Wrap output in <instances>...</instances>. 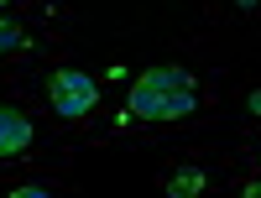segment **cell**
<instances>
[{"mask_svg": "<svg viewBox=\"0 0 261 198\" xmlns=\"http://www.w3.org/2000/svg\"><path fill=\"white\" fill-rule=\"evenodd\" d=\"M193 115V73L183 68H146L130 89L120 120H183Z\"/></svg>", "mask_w": 261, "mask_h": 198, "instance_id": "1", "label": "cell"}, {"mask_svg": "<svg viewBox=\"0 0 261 198\" xmlns=\"http://www.w3.org/2000/svg\"><path fill=\"white\" fill-rule=\"evenodd\" d=\"M21 47H27V32H21L16 21L0 16V52H21Z\"/></svg>", "mask_w": 261, "mask_h": 198, "instance_id": "5", "label": "cell"}, {"mask_svg": "<svg viewBox=\"0 0 261 198\" xmlns=\"http://www.w3.org/2000/svg\"><path fill=\"white\" fill-rule=\"evenodd\" d=\"M235 6H241V11H256V0H235Z\"/></svg>", "mask_w": 261, "mask_h": 198, "instance_id": "7", "label": "cell"}, {"mask_svg": "<svg viewBox=\"0 0 261 198\" xmlns=\"http://www.w3.org/2000/svg\"><path fill=\"white\" fill-rule=\"evenodd\" d=\"M99 104V83L89 73H79V68H58L53 73V109L63 120H79V115H89V109Z\"/></svg>", "mask_w": 261, "mask_h": 198, "instance_id": "2", "label": "cell"}, {"mask_svg": "<svg viewBox=\"0 0 261 198\" xmlns=\"http://www.w3.org/2000/svg\"><path fill=\"white\" fill-rule=\"evenodd\" d=\"M32 146V120L21 109H6L0 104V157H16V151Z\"/></svg>", "mask_w": 261, "mask_h": 198, "instance_id": "3", "label": "cell"}, {"mask_svg": "<svg viewBox=\"0 0 261 198\" xmlns=\"http://www.w3.org/2000/svg\"><path fill=\"white\" fill-rule=\"evenodd\" d=\"M199 188H204V172H199V167H183V172H172V178H167V193H172V198H193Z\"/></svg>", "mask_w": 261, "mask_h": 198, "instance_id": "4", "label": "cell"}, {"mask_svg": "<svg viewBox=\"0 0 261 198\" xmlns=\"http://www.w3.org/2000/svg\"><path fill=\"white\" fill-rule=\"evenodd\" d=\"M246 104H251V115H261V89H251V99H246Z\"/></svg>", "mask_w": 261, "mask_h": 198, "instance_id": "6", "label": "cell"}, {"mask_svg": "<svg viewBox=\"0 0 261 198\" xmlns=\"http://www.w3.org/2000/svg\"><path fill=\"white\" fill-rule=\"evenodd\" d=\"M0 6H6V0H0Z\"/></svg>", "mask_w": 261, "mask_h": 198, "instance_id": "8", "label": "cell"}]
</instances>
